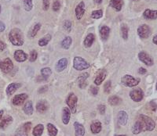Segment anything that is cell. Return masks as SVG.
Wrapping results in <instances>:
<instances>
[{
	"mask_svg": "<svg viewBox=\"0 0 157 136\" xmlns=\"http://www.w3.org/2000/svg\"><path fill=\"white\" fill-rule=\"evenodd\" d=\"M9 39L14 45L21 46L24 44V38L21 31L18 28H13L9 34Z\"/></svg>",
	"mask_w": 157,
	"mask_h": 136,
	"instance_id": "cell-1",
	"label": "cell"
},
{
	"mask_svg": "<svg viewBox=\"0 0 157 136\" xmlns=\"http://www.w3.org/2000/svg\"><path fill=\"white\" fill-rule=\"evenodd\" d=\"M138 121H140L142 124V128L144 132L148 131V132H152L156 128V124L151 117H148L146 115L142 114L138 117Z\"/></svg>",
	"mask_w": 157,
	"mask_h": 136,
	"instance_id": "cell-2",
	"label": "cell"
},
{
	"mask_svg": "<svg viewBox=\"0 0 157 136\" xmlns=\"http://www.w3.org/2000/svg\"><path fill=\"white\" fill-rule=\"evenodd\" d=\"M78 98L73 92H71L67 96L66 98V104L68 105L69 108L72 113H75L76 112V107H77Z\"/></svg>",
	"mask_w": 157,
	"mask_h": 136,
	"instance_id": "cell-3",
	"label": "cell"
},
{
	"mask_svg": "<svg viewBox=\"0 0 157 136\" xmlns=\"http://www.w3.org/2000/svg\"><path fill=\"white\" fill-rule=\"evenodd\" d=\"M90 64L86 61V60L83 59V58L80 57V56H76L74 58V63L73 67L75 70H86L87 68L90 67Z\"/></svg>",
	"mask_w": 157,
	"mask_h": 136,
	"instance_id": "cell-4",
	"label": "cell"
},
{
	"mask_svg": "<svg viewBox=\"0 0 157 136\" xmlns=\"http://www.w3.org/2000/svg\"><path fill=\"white\" fill-rule=\"evenodd\" d=\"M122 83L127 87H134L140 83V79L134 78L130 75H125L122 78Z\"/></svg>",
	"mask_w": 157,
	"mask_h": 136,
	"instance_id": "cell-5",
	"label": "cell"
},
{
	"mask_svg": "<svg viewBox=\"0 0 157 136\" xmlns=\"http://www.w3.org/2000/svg\"><path fill=\"white\" fill-rule=\"evenodd\" d=\"M130 97L134 102H141L144 98V92L140 88H136L130 92Z\"/></svg>",
	"mask_w": 157,
	"mask_h": 136,
	"instance_id": "cell-6",
	"label": "cell"
},
{
	"mask_svg": "<svg viewBox=\"0 0 157 136\" xmlns=\"http://www.w3.org/2000/svg\"><path fill=\"white\" fill-rule=\"evenodd\" d=\"M138 35L142 38H147L150 36L151 29L146 24H142L138 28Z\"/></svg>",
	"mask_w": 157,
	"mask_h": 136,
	"instance_id": "cell-7",
	"label": "cell"
},
{
	"mask_svg": "<svg viewBox=\"0 0 157 136\" xmlns=\"http://www.w3.org/2000/svg\"><path fill=\"white\" fill-rule=\"evenodd\" d=\"M13 67V62L10 58H7L3 61H0V69L5 73H9Z\"/></svg>",
	"mask_w": 157,
	"mask_h": 136,
	"instance_id": "cell-8",
	"label": "cell"
},
{
	"mask_svg": "<svg viewBox=\"0 0 157 136\" xmlns=\"http://www.w3.org/2000/svg\"><path fill=\"white\" fill-rule=\"evenodd\" d=\"M28 98V96L26 93L18 94V95H16V96L13 97V100H12V103H13V105H14V106H21Z\"/></svg>",
	"mask_w": 157,
	"mask_h": 136,
	"instance_id": "cell-9",
	"label": "cell"
},
{
	"mask_svg": "<svg viewBox=\"0 0 157 136\" xmlns=\"http://www.w3.org/2000/svg\"><path fill=\"white\" fill-rule=\"evenodd\" d=\"M138 58L142 62H143L145 65L147 66H153L154 62H153V59L151 58L149 54H147L145 52H141L138 54Z\"/></svg>",
	"mask_w": 157,
	"mask_h": 136,
	"instance_id": "cell-10",
	"label": "cell"
},
{
	"mask_svg": "<svg viewBox=\"0 0 157 136\" xmlns=\"http://www.w3.org/2000/svg\"><path fill=\"white\" fill-rule=\"evenodd\" d=\"M117 121L119 124L125 126L128 122V114L124 110H120L117 114Z\"/></svg>",
	"mask_w": 157,
	"mask_h": 136,
	"instance_id": "cell-11",
	"label": "cell"
},
{
	"mask_svg": "<svg viewBox=\"0 0 157 136\" xmlns=\"http://www.w3.org/2000/svg\"><path fill=\"white\" fill-rule=\"evenodd\" d=\"M48 107H49V104H48L47 101H46L44 99L39 101L37 102L36 106H35L36 111L39 113H44L45 112H46Z\"/></svg>",
	"mask_w": 157,
	"mask_h": 136,
	"instance_id": "cell-12",
	"label": "cell"
},
{
	"mask_svg": "<svg viewBox=\"0 0 157 136\" xmlns=\"http://www.w3.org/2000/svg\"><path fill=\"white\" fill-rule=\"evenodd\" d=\"M12 123H13V117H11V116H9V115L5 116V117L1 120V122H0V129H7Z\"/></svg>",
	"mask_w": 157,
	"mask_h": 136,
	"instance_id": "cell-13",
	"label": "cell"
},
{
	"mask_svg": "<svg viewBox=\"0 0 157 136\" xmlns=\"http://www.w3.org/2000/svg\"><path fill=\"white\" fill-rule=\"evenodd\" d=\"M71 110L69 107H64L62 110V116H61V119L64 124L67 125L69 123L70 118H71Z\"/></svg>",
	"mask_w": 157,
	"mask_h": 136,
	"instance_id": "cell-14",
	"label": "cell"
},
{
	"mask_svg": "<svg viewBox=\"0 0 157 136\" xmlns=\"http://www.w3.org/2000/svg\"><path fill=\"white\" fill-rule=\"evenodd\" d=\"M74 128H75V136H84L86 129L85 127L82 124L79 122H75L74 123Z\"/></svg>",
	"mask_w": 157,
	"mask_h": 136,
	"instance_id": "cell-15",
	"label": "cell"
},
{
	"mask_svg": "<svg viewBox=\"0 0 157 136\" xmlns=\"http://www.w3.org/2000/svg\"><path fill=\"white\" fill-rule=\"evenodd\" d=\"M102 129V125L99 121H94L91 124V131L93 134H98Z\"/></svg>",
	"mask_w": 157,
	"mask_h": 136,
	"instance_id": "cell-16",
	"label": "cell"
},
{
	"mask_svg": "<svg viewBox=\"0 0 157 136\" xmlns=\"http://www.w3.org/2000/svg\"><path fill=\"white\" fill-rule=\"evenodd\" d=\"M85 13V5L83 2H81L75 8V15L78 20H81Z\"/></svg>",
	"mask_w": 157,
	"mask_h": 136,
	"instance_id": "cell-17",
	"label": "cell"
},
{
	"mask_svg": "<svg viewBox=\"0 0 157 136\" xmlns=\"http://www.w3.org/2000/svg\"><path fill=\"white\" fill-rule=\"evenodd\" d=\"M106 75H107V72H106L105 70H101L98 71V74H97V77L94 80V83L95 85H100L103 81L105 79Z\"/></svg>",
	"mask_w": 157,
	"mask_h": 136,
	"instance_id": "cell-18",
	"label": "cell"
},
{
	"mask_svg": "<svg viewBox=\"0 0 157 136\" xmlns=\"http://www.w3.org/2000/svg\"><path fill=\"white\" fill-rule=\"evenodd\" d=\"M14 59L17 62H24L28 59V56L22 50H17L14 53Z\"/></svg>",
	"mask_w": 157,
	"mask_h": 136,
	"instance_id": "cell-19",
	"label": "cell"
},
{
	"mask_svg": "<svg viewBox=\"0 0 157 136\" xmlns=\"http://www.w3.org/2000/svg\"><path fill=\"white\" fill-rule=\"evenodd\" d=\"M87 78H88V73L82 74V75H80L78 78V83L80 88H84L87 86V81H86Z\"/></svg>",
	"mask_w": 157,
	"mask_h": 136,
	"instance_id": "cell-20",
	"label": "cell"
},
{
	"mask_svg": "<svg viewBox=\"0 0 157 136\" xmlns=\"http://www.w3.org/2000/svg\"><path fill=\"white\" fill-rule=\"evenodd\" d=\"M21 86V85L19 83H11L8 85V87L7 88V94L8 96H11L13 95L16 91H17L20 87Z\"/></svg>",
	"mask_w": 157,
	"mask_h": 136,
	"instance_id": "cell-21",
	"label": "cell"
},
{
	"mask_svg": "<svg viewBox=\"0 0 157 136\" xmlns=\"http://www.w3.org/2000/svg\"><path fill=\"white\" fill-rule=\"evenodd\" d=\"M143 16L145 19L155 20L157 18V11L148 9V10H145V11L143 13Z\"/></svg>",
	"mask_w": 157,
	"mask_h": 136,
	"instance_id": "cell-22",
	"label": "cell"
},
{
	"mask_svg": "<svg viewBox=\"0 0 157 136\" xmlns=\"http://www.w3.org/2000/svg\"><path fill=\"white\" fill-rule=\"evenodd\" d=\"M23 111L24 113L27 115H32L34 112V108H33V104L32 101H28L23 106Z\"/></svg>",
	"mask_w": 157,
	"mask_h": 136,
	"instance_id": "cell-23",
	"label": "cell"
},
{
	"mask_svg": "<svg viewBox=\"0 0 157 136\" xmlns=\"http://www.w3.org/2000/svg\"><path fill=\"white\" fill-rule=\"evenodd\" d=\"M110 7L114 8L116 11H120L123 5V0H111L109 2Z\"/></svg>",
	"mask_w": 157,
	"mask_h": 136,
	"instance_id": "cell-24",
	"label": "cell"
},
{
	"mask_svg": "<svg viewBox=\"0 0 157 136\" xmlns=\"http://www.w3.org/2000/svg\"><path fill=\"white\" fill-rule=\"evenodd\" d=\"M144 132V130H143V128H142V125L141 122L139 121H137L134 123V124L132 127V133L133 135H138L140 134L141 132Z\"/></svg>",
	"mask_w": 157,
	"mask_h": 136,
	"instance_id": "cell-25",
	"label": "cell"
},
{
	"mask_svg": "<svg viewBox=\"0 0 157 136\" xmlns=\"http://www.w3.org/2000/svg\"><path fill=\"white\" fill-rule=\"evenodd\" d=\"M67 65H68V60L65 58H63L61 60H60L57 62V64L56 65V70L58 72L62 71L66 68Z\"/></svg>",
	"mask_w": 157,
	"mask_h": 136,
	"instance_id": "cell-26",
	"label": "cell"
},
{
	"mask_svg": "<svg viewBox=\"0 0 157 136\" xmlns=\"http://www.w3.org/2000/svg\"><path fill=\"white\" fill-rule=\"evenodd\" d=\"M110 34V28L107 26H103L101 27V28L100 29V34H101V37L102 38V40L105 41L107 40L108 36H109Z\"/></svg>",
	"mask_w": 157,
	"mask_h": 136,
	"instance_id": "cell-27",
	"label": "cell"
},
{
	"mask_svg": "<svg viewBox=\"0 0 157 136\" xmlns=\"http://www.w3.org/2000/svg\"><path fill=\"white\" fill-rule=\"evenodd\" d=\"M44 131V126L43 124H39L36 126H35V128H33L32 135L33 136H42Z\"/></svg>",
	"mask_w": 157,
	"mask_h": 136,
	"instance_id": "cell-28",
	"label": "cell"
},
{
	"mask_svg": "<svg viewBox=\"0 0 157 136\" xmlns=\"http://www.w3.org/2000/svg\"><path fill=\"white\" fill-rule=\"evenodd\" d=\"M108 102L109 103L111 106H118L122 102V99H121L119 96H110L109 98H108Z\"/></svg>",
	"mask_w": 157,
	"mask_h": 136,
	"instance_id": "cell-29",
	"label": "cell"
},
{
	"mask_svg": "<svg viewBox=\"0 0 157 136\" xmlns=\"http://www.w3.org/2000/svg\"><path fill=\"white\" fill-rule=\"evenodd\" d=\"M46 128H47L48 134L50 136H57L58 132L57 128L51 123H48L46 125Z\"/></svg>",
	"mask_w": 157,
	"mask_h": 136,
	"instance_id": "cell-30",
	"label": "cell"
},
{
	"mask_svg": "<svg viewBox=\"0 0 157 136\" xmlns=\"http://www.w3.org/2000/svg\"><path fill=\"white\" fill-rule=\"evenodd\" d=\"M95 40V37L93 34H89L86 37L85 40H84V45L86 47V48H89L93 45V43Z\"/></svg>",
	"mask_w": 157,
	"mask_h": 136,
	"instance_id": "cell-31",
	"label": "cell"
},
{
	"mask_svg": "<svg viewBox=\"0 0 157 136\" xmlns=\"http://www.w3.org/2000/svg\"><path fill=\"white\" fill-rule=\"evenodd\" d=\"M28 132L29 131L26 129L24 125L20 126L16 131L15 136H28Z\"/></svg>",
	"mask_w": 157,
	"mask_h": 136,
	"instance_id": "cell-32",
	"label": "cell"
},
{
	"mask_svg": "<svg viewBox=\"0 0 157 136\" xmlns=\"http://www.w3.org/2000/svg\"><path fill=\"white\" fill-rule=\"evenodd\" d=\"M40 28H41V23H36V24H35L34 26L32 27V28L31 29V31H29V37L30 38H34L35 35H36V34L38 33V31H39V29H40Z\"/></svg>",
	"mask_w": 157,
	"mask_h": 136,
	"instance_id": "cell-33",
	"label": "cell"
},
{
	"mask_svg": "<svg viewBox=\"0 0 157 136\" xmlns=\"http://www.w3.org/2000/svg\"><path fill=\"white\" fill-rule=\"evenodd\" d=\"M51 40V35L50 34H46L45 36L39 40V46H45L48 44V42Z\"/></svg>",
	"mask_w": 157,
	"mask_h": 136,
	"instance_id": "cell-34",
	"label": "cell"
},
{
	"mask_svg": "<svg viewBox=\"0 0 157 136\" xmlns=\"http://www.w3.org/2000/svg\"><path fill=\"white\" fill-rule=\"evenodd\" d=\"M128 31H129V28H128L127 25L125 23H123L121 25V34H122V37L125 40H127L128 38Z\"/></svg>",
	"mask_w": 157,
	"mask_h": 136,
	"instance_id": "cell-35",
	"label": "cell"
},
{
	"mask_svg": "<svg viewBox=\"0 0 157 136\" xmlns=\"http://www.w3.org/2000/svg\"><path fill=\"white\" fill-rule=\"evenodd\" d=\"M71 37H66V38L61 42V46L65 49H69V47L71 46Z\"/></svg>",
	"mask_w": 157,
	"mask_h": 136,
	"instance_id": "cell-36",
	"label": "cell"
},
{
	"mask_svg": "<svg viewBox=\"0 0 157 136\" xmlns=\"http://www.w3.org/2000/svg\"><path fill=\"white\" fill-rule=\"evenodd\" d=\"M23 2L26 11H30L32 9V0H23Z\"/></svg>",
	"mask_w": 157,
	"mask_h": 136,
	"instance_id": "cell-37",
	"label": "cell"
},
{
	"mask_svg": "<svg viewBox=\"0 0 157 136\" xmlns=\"http://www.w3.org/2000/svg\"><path fill=\"white\" fill-rule=\"evenodd\" d=\"M103 16V12L101 10H98L93 11L92 14H91V17L94 19H99Z\"/></svg>",
	"mask_w": 157,
	"mask_h": 136,
	"instance_id": "cell-38",
	"label": "cell"
},
{
	"mask_svg": "<svg viewBox=\"0 0 157 136\" xmlns=\"http://www.w3.org/2000/svg\"><path fill=\"white\" fill-rule=\"evenodd\" d=\"M41 73L43 76L46 77V78H48V77L50 76V75L52 74V70H50V68L45 67L43 68V69H42Z\"/></svg>",
	"mask_w": 157,
	"mask_h": 136,
	"instance_id": "cell-39",
	"label": "cell"
},
{
	"mask_svg": "<svg viewBox=\"0 0 157 136\" xmlns=\"http://www.w3.org/2000/svg\"><path fill=\"white\" fill-rule=\"evenodd\" d=\"M111 85H112V82L111 81H108L105 85H104V91L106 94L110 93V91H111Z\"/></svg>",
	"mask_w": 157,
	"mask_h": 136,
	"instance_id": "cell-40",
	"label": "cell"
},
{
	"mask_svg": "<svg viewBox=\"0 0 157 136\" xmlns=\"http://www.w3.org/2000/svg\"><path fill=\"white\" fill-rule=\"evenodd\" d=\"M98 91H99L98 87L91 85V88H90V92H91V94H92L93 96H97V94H98Z\"/></svg>",
	"mask_w": 157,
	"mask_h": 136,
	"instance_id": "cell-41",
	"label": "cell"
},
{
	"mask_svg": "<svg viewBox=\"0 0 157 136\" xmlns=\"http://www.w3.org/2000/svg\"><path fill=\"white\" fill-rule=\"evenodd\" d=\"M37 56H38V53L35 50H32L30 53V58H29V60L31 62H35L36 60Z\"/></svg>",
	"mask_w": 157,
	"mask_h": 136,
	"instance_id": "cell-42",
	"label": "cell"
},
{
	"mask_svg": "<svg viewBox=\"0 0 157 136\" xmlns=\"http://www.w3.org/2000/svg\"><path fill=\"white\" fill-rule=\"evenodd\" d=\"M64 28L69 32L71 31V22L70 20H65L64 22Z\"/></svg>",
	"mask_w": 157,
	"mask_h": 136,
	"instance_id": "cell-43",
	"label": "cell"
},
{
	"mask_svg": "<svg viewBox=\"0 0 157 136\" xmlns=\"http://www.w3.org/2000/svg\"><path fill=\"white\" fill-rule=\"evenodd\" d=\"M97 110H98V111H99L100 114L104 115L105 113V110H106L105 105H104V104L98 105V106H97Z\"/></svg>",
	"mask_w": 157,
	"mask_h": 136,
	"instance_id": "cell-44",
	"label": "cell"
},
{
	"mask_svg": "<svg viewBox=\"0 0 157 136\" xmlns=\"http://www.w3.org/2000/svg\"><path fill=\"white\" fill-rule=\"evenodd\" d=\"M60 2H58V1L54 2V5H53V10H54V11H58L60 10Z\"/></svg>",
	"mask_w": 157,
	"mask_h": 136,
	"instance_id": "cell-45",
	"label": "cell"
},
{
	"mask_svg": "<svg viewBox=\"0 0 157 136\" xmlns=\"http://www.w3.org/2000/svg\"><path fill=\"white\" fill-rule=\"evenodd\" d=\"M50 7V0H43V9L44 10H47Z\"/></svg>",
	"mask_w": 157,
	"mask_h": 136,
	"instance_id": "cell-46",
	"label": "cell"
},
{
	"mask_svg": "<svg viewBox=\"0 0 157 136\" xmlns=\"http://www.w3.org/2000/svg\"><path fill=\"white\" fill-rule=\"evenodd\" d=\"M149 106H150V108H151V110L152 111H154L155 112L156 110L157 109V104L154 101H152V102L149 103Z\"/></svg>",
	"mask_w": 157,
	"mask_h": 136,
	"instance_id": "cell-47",
	"label": "cell"
},
{
	"mask_svg": "<svg viewBox=\"0 0 157 136\" xmlns=\"http://www.w3.org/2000/svg\"><path fill=\"white\" fill-rule=\"evenodd\" d=\"M48 90V87L47 86H43V87H41V88H39V93H44V92H46V91H47Z\"/></svg>",
	"mask_w": 157,
	"mask_h": 136,
	"instance_id": "cell-48",
	"label": "cell"
},
{
	"mask_svg": "<svg viewBox=\"0 0 157 136\" xmlns=\"http://www.w3.org/2000/svg\"><path fill=\"white\" fill-rule=\"evenodd\" d=\"M146 72H147L146 69H144V68L143 67L139 68V70H138V73H139L140 75H144V74H146Z\"/></svg>",
	"mask_w": 157,
	"mask_h": 136,
	"instance_id": "cell-49",
	"label": "cell"
},
{
	"mask_svg": "<svg viewBox=\"0 0 157 136\" xmlns=\"http://www.w3.org/2000/svg\"><path fill=\"white\" fill-rule=\"evenodd\" d=\"M46 79H47V78H46V77L42 75V76H39L37 78V81H39V82H40V81H46Z\"/></svg>",
	"mask_w": 157,
	"mask_h": 136,
	"instance_id": "cell-50",
	"label": "cell"
},
{
	"mask_svg": "<svg viewBox=\"0 0 157 136\" xmlns=\"http://www.w3.org/2000/svg\"><path fill=\"white\" fill-rule=\"evenodd\" d=\"M7 48V45L5 44L4 42H2L0 41V51H2V50H4L5 49Z\"/></svg>",
	"mask_w": 157,
	"mask_h": 136,
	"instance_id": "cell-51",
	"label": "cell"
},
{
	"mask_svg": "<svg viewBox=\"0 0 157 136\" xmlns=\"http://www.w3.org/2000/svg\"><path fill=\"white\" fill-rule=\"evenodd\" d=\"M5 28H6V27H5L4 23H2V21H0V32L3 31L5 30Z\"/></svg>",
	"mask_w": 157,
	"mask_h": 136,
	"instance_id": "cell-52",
	"label": "cell"
},
{
	"mask_svg": "<svg viewBox=\"0 0 157 136\" xmlns=\"http://www.w3.org/2000/svg\"><path fill=\"white\" fill-rule=\"evenodd\" d=\"M153 43H154V44L157 45V35H156V36L153 38Z\"/></svg>",
	"mask_w": 157,
	"mask_h": 136,
	"instance_id": "cell-53",
	"label": "cell"
},
{
	"mask_svg": "<svg viewBox=\"0 0 157 136\" xmlns=\"http://www.w3.org/2000/svg\"><path fill=\"white\" fill-rule=\"evenodd\" d=\"M3 113H4V111L2 110H0V121L2 120V117H3Z\"/></svg>",
	"mask_w": 157,
	"mask_h": 136,
	"instance_id": "cell-54",
	"label": "cell"
},
{
	"mask_svg": "<svg viewBox=\"0 0 157 136\" xmlns=\"http://www.w3.org/2000/svg\"><path fill=\"white\" fill-rule=\"evenodd\" d=\"M95 3H97V4H100L101 2H102V0H94Z\"/></svg>",
	"mask_w": 157,
	"mask_h": 136,
	"instance_id": "cell-55",
	"label": "cell"
},
{
	"mask_svg": "<svg viewBox=\"0 0 157 136\" xmlns=\"http://www.w3.org/2000/svg\"><path fill=\"white\" fill-rule=\"evenodd\" d=\"M115 136H127L126 135H116Z\"/></svg>",
	"mask_w": 157,
	"mask_h": 136,
	"instance_id": "cell-56",
	"label": "cell"
},
{
	"mask_svg": "<svg viewBox=\"0 0 157 136\" xmlns=\"http://www.w3.org/2000/svg\"><path fill=\"white\" fill-rule=\"evenodd\" d=\"M156 90H157V83H156Z\"/></svg>",
	"mask_w": 157,
	"mask_h": 136,
	"instance_id": "cell-57",
	"label": "cell"
},
{
	"mask_svg": "<svg viewBox=\"0 0 157 136\" xmlns=\"http://www.w3.org/2000/svg\"><path fill=\"white\" fill-rule=\"evenodd\" d=\"M0 13H1V6H0Z\"/></svg>",
	"mask_w": 157,
	"mask_h": 136,
	"instance_id": "cell-58",
	"label": "cell"
},
{
	"mask_svg": "<svg viewBox=\"0 0 157 136\" xmlns=\"http://www.w3.org/2000/svg\"><path fill=\"white\" fill-rule=\"evenodd\" d=\"M133 1H136V2H138V1H139V0H133Z\"/></svg>",
	"mask_w": 157,
	"mask_h": 136,
	"instance_id": "cell-59",
	"label": "cell"
},
{
	"mask_svg": "<svg viewBox=\"0 0 157 136\" xmlns=\"http://www.w3.org/2000/svg\"><path fill=\"white\" fill-rule=\"evenodd\" d=\"M2 136H5V135H2Z\"/></svg>",
	"mask_w": 157,
	"mask_h": 136,
	"instance_id": "cell-60",
	"label": "cell"
}]
</instances>
